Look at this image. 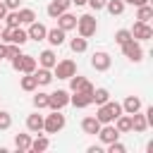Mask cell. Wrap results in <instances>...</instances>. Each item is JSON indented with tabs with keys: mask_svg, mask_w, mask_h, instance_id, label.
<instances>
[{
	"mask_svg": "<svg viewBox=\"0 0 153 153\" xmlns=\"http://www.w3.org/2000/svg\"><path fill=\"white\" fill-rule=\"evenodd\" d=\"M122 115V105L120 103H112V100H105L103 105H98V122L100 124H110V122H115L117 117Z\"/></svg>",
	"mask_w": 153,
	"mask_h": 153,
	"instance_id": "1",
	"label": "cell"
},
{
	"mask_svg": "<svg viewBox=\"0 0 153 153\" xmlns=\"http://www.w3.org/2000/svg\"><path fill=\"white\" fill-rule=\"evenodd\" d=\"M76 29H79V36H84V38H91V36L96 33L98 24H96V19H93L91 14H81V17L76 19Z\"/></svg>",
	"mask_w": 153,
	"mask_h": 153,
	"instance_id": "2",
	"label": "cell"
},
{
	"mask_svg": "<svg viewBox=\"0 0 153 153\" xmlns=\"http://www.w3.org/2000/svg\"><path fill=\"white\" fill-rule=\"evenodd\" d=\"M12 67L17 72L33 74L36 72V57H31V55H17V57H12Z\"/></svg>",
	"mask_w": 153,
	"mask_h": 153,
	"instance_id": "3",
	"label": "cell"
},
{
	"mask_svg": "<svg viewBox=\"0 0 153 153\" xmlns=\"http://www.w3.org/2000/svg\"><path fill=\"white\" fill-rule=\"evenodd\" d=\"M62 127H65V115H62L60 110H53V115H48V117L43 120V129H45L48 134H57Z\"/></svg>",
	"mask_w": 153,
	"mask_h": 153,
	"instance_id": "4",
	"label": "cell"
},
{
	"mask_svg": "<svg viewBox=\"0 0 153 153\" xmlns=\"http://www.w3.org/2000/svg\"><path fill=\"white\" fill-rule=\"evenodd\" d=\"M122 53H124V57H129L131 62H139V60L143 57V50H141V45H139L134 38H129L127 43H122Z\"/></svg>",
	"mask_w": 153,
	"mask_h": 153,
	"instance_id": "5",
	"label": "cell"
},
{
	"mask_svg": "<svg viewBox=\"0 0 153 153\" xmlns=\"http://www.w3.org/2000/svg\"><path fill=\"white\" fill-rule=\"evenodd\" d=\"M67 103H69V93H67V91L48 93V108H50V110H62Z\"/></svg>",
	"mask_w": 153,
	"mask_h": 153,
	"instance_id": "6",
	"label": "cell"
},
{
	"mask_svg": "<svg viewBox=\"0 0 153 153\" xmlns=\"http://www.w3.org/2000/svg\"><path fill=\"white\" fill-rule=\"evenodd\" d=\"M72 74H76V65H74L72 60L55 62V76H57V79H69Z\"/></svg>",
	"mask_w": 153,
	"mask_h": 153,
	"instance_id": "7",
	"label": "cell"
},
{
	"mask_svg": "<svg viewBox=\"0 0 153 153\" xmlns=\"http://www.w3.org/2000/svg\"><path fill=\"white\" fill-rule=\"evenodd\" d=\"M98 139H100L103 143H112V141L120 139V131L115 129L112 122H110V124H100V129H98Z\"/></svg>",
	"mask_w": 153,
	"mask_h": 153,
	"instance_id": "8",
	"label": "cell"
},
{
	"mask_svg": "<svg viewBox=\"0 0 153 153\" xmlns=\"http://www.w3.org/2000/svg\"><path fill=\"white\" fill-rule=\"evenodd\" d=\"M131 38H139V41H148V38H153V29L148 26V22H136L134 29H131Z\"/></svg>",
	"mask_w": 153,
	"mask_h": 153,
	"instance_id": "9",
	"label": "cell"
},
{
	"mask_svg": "<svg viewBox=\"0 0 153 153\" xmlns=\"http://www.w3.org/2000/svg\"><path fill=\"white\" fill-rule=\"evenodd\" d=\"M110 55L108 53H93V57H91V67L96 69V72H105V69H110Z\"/></svg>",
	"mask_w": 153,
	"mask_h": 153,
	"instance_id": "10",
	"label": "cell"
},
{
	"mask_svg": "<svg viewBox=\"0 0 153 153\" xmlns=\"http://www.w3.org/2000/svg\"><path fill=\"white\" fill-rule=\"evenodd\" d=\"M69 88H72V91H81V93H93L91 81H86L84 76H76V74L69 76Z\"/></svg>",
	"mask_w": 153,
	"mask_h": 153,
	"instance_id": "11",
	"label": "cell"
},
{
	"mask_svg": "<svg viewBox=\"0 0 153 153\" xmlns=\"http://www.w3.org/2000/svg\"><path fill=\"white\" fill-rule=\"evenodd\" d=\"M69 5H72V0H53V2L48 5V14L57 19L62 12H67V7H69Z\"/></svg>",
	"mask_w": 153,
	"mask_h": 153,
	"instance_id": "12",
	"label": "cell"
},
{
	"mask_svg": "<svg viewBox=\"0 0 153 153\" xmlns=\"http://www.w3.org/2000/svg\"><path fill=\"white\" fill-rule=\"evenodd\" d=\"M57 26H60L62 31H72V29H76V17L69 14V12H62V14L57 17Z\"/></svg>",
	"mask_w": 153,
	"mask_h": 153,
	"instance_id": "13",
	"label": "cell"
},
{
	"mask_svg": "<svg viewBox=\"0 0 153 153\" xmlns=\"http://www.w3.org/2000/svg\"><path fill=\"white\" fill-rule=\"evenodd\" d=\"M45 33H48V29H45L43 24H38V22H31V24H29V31H26L29 38H33V41H43Z\"/></svg>",
	"mask_w": 153,
	"mask_h": 153,
	"instance_id": "14",
	"label": "cell"
},
{
	"mask_svg": "<svg viewBox=\"0 0 153 153\" xmlns=\"http://www.w3.org/2000/svg\"><path fill=\"white\" fill-rule=\"evenodd\" d=\"M91 96H93V93L74 91V96H69V103H72L74 108H86V105H91V103H93V100H91Z\"/></svg>",
	"mask_w": 153,
	"mask_h": 153,
	"instance_id": "15",
	"label": "cell"
},
{
	"mask_svg": "<svg viewBox=\"0 0 153 153\" xmlns=\"http://www.w3.org/2000/svg\"><path fill=\"white\" fill-rule=\"evenodd\" d=\"M139 110H141V98H136V96L124 98V103H122V112L131 115V112H139Z\"/></svg>",
	"mask_w": 153,
	"mask_h": 153,
	"instance_id": "16",
	"label": "cell"
},
{
	"mask_svg": "<svg viewBox=\"0 0 153 153\" xmlns=\"http://www.w3.org/2000/svg\"><path fill=\"white\" fill-rule=\"evenodd\" d=\"M65 33H67V31H62V29L57 26V29H50V31L45 33V38L50 41V45H62V43H65Z\"/></svg>",
	"mask_w": 153,
	"mask_h": 153,
	"instance_id": "17",
	"label": "cell"
},
{
	"mask_svg": "<svg viewBox=\"0 0 153 153\" xmlns=\"http://www.w3.org/2000/svg\"><path fill=\"white\" fill-rule=\"evenodd\" d=\"M81 129H84L86 134H98V129H100L98 117H84V120H81Z\"/></svg>",
	"mask_w": 153,
	"mask_h": 153,
	"instance_id": "18",
	"label": "cell"
},
{
	"mask_svg": "<svg viewBox=\"0 0 153 153\" xmlns=\"http://www.w3.org/2000/svg\"><path fill=\"white\" fill-rule=\"evenodd\" d=\"M26 129L38 134V131L43 129V117H41L38 112H36V115H29V117H26Z\"/></svg>",
	"mask_w": 153,
	"mask_h": 153,
	"instance_id": "19",
	"label": "cell"
},
{
	"mask_svg": "<svg viewBox=\"0 0 153 153\" xmlns=\"http://www.w3.org/2000/svg\"><path fill=\"white\" fill-rule=\"evenodd\" d=\"M115 129H117L120 134L131 131V115H120V117L115 120Z\"/></svg>",
	"mask_w": 153,
	"mask_h": 153,
	"instance_id": "20",
	"label": "cell"
},
{
	"mask_svg": "<svg viewBox=\"0 0 153 153\" xmlns=\"http://www.w3.org/2000/svg\"><path fill=\"white\" fill-rule=\"evenodd\" d=\"M26 38H29V36H26V31H22L19 26H12V33H10V41H7V43L24 45V43H26Z\"/></svg>",
	"mask_w": 153,
	"mask_h": 153,
	"instance_id": "21",
	"label": "cell"
},
{
	"mask_svg": "<svg viewBox=\"0 0 153 153\" xmlns=\"http://www.w3.org/2000/svg\"><path fill=\"white\" fill-rule=\"evenodd\" d=\"M33 76H36L38 86H45V84H50V81H53V72H50L48 67H41L38 72H33Z\"/></svg>",
	"mask_w": 153,
	"mask_h": 153,
	"instance_id": "22",
	"label": "cell"
},
{
	"mask_svg": "<svg viewBox=\"0 0 153 153\" xmlns=\"http://www.w3.org/2000/svg\"><path fill=\"white\" fill-rule=\"evenodd\" d=\"M148 122H146V115H139V112H131V129L134 131H146Z\"/></svg>",
	"mask_w": 153,
	"mask_h": 153,
	"instance_id": "23",
	"label": "cell"
},
{
	"mask_svg": "<svg viewBox=\"0 0 153 153\" xmlns=\"http://www.w3.org/2000/svg\"><path fill=\"white\" fill-rule=\"evenodd\" d=\"M105 7H108V12H110L112 17H115V14H122V12H124V0H108Z\"/></svg>",
	"mask_w": 153,
	"mask_h": 153,
	"instance_id": "24",
	"label": "cell"
},
{
	"mask_svg": "<svg viewBox=\"0 0 153 153\" xmlns=\"http://www.w3.org/2000/svg\"><path fill=\"white\" fill-rule=\"evenodd\" d=\"M38 60H41V67H48V69H50V67H55V62H57V60H55V53H53V50H43Z\"/></svg>",
	"mask_w": 153,
	"mask_h": 153,
	"instance_id": "25",
	"label": "cell"
},
{
	"mask_svg": "<svg viewBox=\"0 0 153 153\" xmlns=\"http://www.w3.org/2000/svg\"><path fill=\"white\" fill-rule=\"evenodd\" d=\"M91 100H93L96 105H103L105 100H110V93H108V88H93V96H91Z\"/></svg>",
	"mask_w": 153,
	"mask_h": 153,
	"instance_id": "26",
	"label": "cell"
},
{
	"mask_svg": "<svg viewBox=\"0 0 153 153\" xmlns=\"http://www.w3.org/2000/svg\"><path fill=\"white\" fill-rule=\"evenodd\" d=\"M14 146H17V151H29L31 148V136L29 134H17Z\"/></svg>",
	"mask_w": 153,
	"mask_h": 153,
	"instance_id": "27",
	"label": "cell"
},
{
	"mask_svg": "<svg viewBox=\"0 0 153 153\" xmlns=\"http://www.w3.org/2000/svg\"><path fill=\"white\" fill-rule=\"evenodd\" d=\"M151 17H153V7H151L148 2H146V5H139V12H136V19H139V22H148Z\"/></svg>",
	"mask_w": 153,
	"mask_h": 153,
	"instance_id": "28",
	"label": "cell"
},
{
	"mask_svg": "<svg viewBox=\"0 0 153 153\" xmlns=\"http://www.w3.org/2000/svg\"><path fill=\"white\" fill-rule=\"evenodd\" d=\"M48 146H50V141H48L45 136H38L36 141H31V148H29V151H33V153H41V151H45Z\"/></svg>",
	"mask_w": 153,
	"mask_h": 153,
	"instance_id": "29",
	"label": "cell"
},
{
	"mask_svg": "<svg viewBox=\"0 0 153 153\" xmlns=\"http://www.w3.org/2000/svg\"><path fill=\"white\" fill-rule=\"evenodd\" d=\"M17 17H19V24H31V22H36L33 10H19V12H17Z\"/></svg>",
	"mask_w": 153,
	"mask_h": 153,
	"instance_id": "30",
	"label": "cell"
},
{
	"mask_svg": "<svg viewBox=\"0 0 153 153\" xmlns=\"http://www.w3.org/2000/svg\"><path fill=\"white\" fill-rule=\"evenodd\" d=\"M36 86H38V81H36V76H33V74L22 76V88H24V91H33Z\"/></svg>",
	"mask_w": 153,
	"mask_h": 153,
	"instance_id": "31",
	"label": "cell"
},
{
	"mask_svg": "<svg viewBox=\"0 0 153 153\" xmlns=\"http://www.w3.org/2000/svg\"><path fill=\"white\" fill-rule=\"evenodd\" d=\"M69 48H72L74 53H84V50H86V38H84V36H79V38H72Z\"/></svg>",
	"mask_w": 153,
	"mask_h": 153,
	"instance_id": "32",
	"label": "cell"
},
{
	"mask_svg": "<svg viewBox=\"0 0 153 153\" xmlns=\"http://www.w3.org/2000/svg\"><path fill=\"white\" fill-rule=\"evenodd\" d=\"M33 105L41 110V108H48V93H36L33 96Z\"/></svg>",
	"mask_w": 153,
	"mask_h": 153,
	"instance_id": "33",
	"label": "cell"
},
{
	"mask_svg": "<svg viewBox=\"0 0 153 153\" xmlns=\"http://www.w3.org/2000/svg\"><path fill=\"white\" fill-rule=\"evenodd\" d=\"M129 38H131V31H127V29H120V31L115 33V41H117L120 45H122V43H127Z\"/></svg>",
	"mask_w": 153,
	"mask_h": 153,
	"instance_id": "34",
	"label": "cell"
},
{
	"mask_svg": "<svg viewBox=\"0 0 153 153\" xmlns=\"http://www.w3.org/2000/svg\"><path fill=\"white\" fill-rule=\"evenodd\" d=\"M10 127H12V117H10V112L0 110V129H10Z\"/></svg>",
	"mask_w": 153,
	"mask_h": 153,
	"instance_id": "35",
	"label": "cell"
},
{
	"mask_svg": "<svg viewBox=\"0 0 153 153\" xmlns=\"http://www.w3.org/2000/svg\"><path fill=\"white\" fill-rule=\"evenodd\" d=\"M17 55H19V45H17V43L5 45V57H10V60H12V57H17Z\"/></svg>",
	"mask_w": 153,
	"mask_h": 153,
	"instance_id": "36",
	"label": "cell"
},
{
	"mask_svg": "<svg viewBox=\"0 0 153 153\" xmlns=\"http://www.w3.org/2000/svg\"><path fill=\"white\" fill-rule=\"evenodd\" d=\"M7 19V26H19V17H17V10H12L10 14H5Z\"/></svg>",
	"mask_w": 153,
	"mask_h": 153,
	"instance_id": "37",
	"label": "cell"
},
{
	"mask_svg": "<svg viewBox=\"0 0 153 153\" xmlns=\"http://www.w3.org/2000/svg\"><path fill=\"white\" fill-rule=\"evenodd\" d=\"M108 153H124V146L117 143V141H112V143H108Z\"/></svg>",
	"mask_w": 153,
	"mask_h": 153,
	"instance_id": "38",
	"label": "cell"
},
{
	"mask_svg": "<svg viewBox=\"0 0 153 153\" xmlns=\"http://www.w3.org/2000/svg\"><path fill=\"white\" fill-rule=\"evenodd\" d=\"M86 2H88L96 12H98V10H103V7H105V2H108V0H86Z\"/></svg>",
	"mask_w": 153,
	"mask_h": 153,
	"instance_id": "39",
	"label": "cell"
},
{
	"mask_svg": "<svg viewBox=\"0 0 153 153\" xmlns=\"http://www.w3.org/2000/svg\"><path fill=\"white\" fill-rule=\"evenodd\" d=\"M19 2H22V0H5V7H7V10H17Z\"/></svg>",
	"mask_w": 153,
	"mask_h": 153,
	"instance_id": "40",
	"label": "cell"
},
{
	"mask_svg": "<svg viewBox=\"0 0 153 153\" xmlns=\"http://www.w3.org/2000/svg\"><path fill=\"white\" fill-rule=\"evenodd\" d=\"M5 14H7V7H5V2H0V19H5Z\"/></svg>",
	"mask_w": 153,
	"mask_h": 153,
	"instance_id": "41",
	"label": "cell"
},
{
	"mask_svg": "<svg viewBox=\"0 0 153 153\" xmlns=\"http://www.w3.org/2000/svg\"><path fill=\"white\" fill-rule=\"evenodd\" d=\"M124 2H131V5H136V7H139V5H146L148 0H124Z\"/></svg>",
	"mask_w": 153,
	"mask_h": 153,
	"instance_id": "42",
	"label": "cell"
},
{
	"mask_svg": "<svg viewBox=\"0 0 153 153\" xmlns=\"http://www.w3.org/2000/svg\"><path fill=\"white\" fill-rule=\"evenodd\" d=\"M2 57H5V45L0 43V60H2Z\"/></svg>",
	"mask_w": 153,
	"mask_h": 153,
	"instance_id": "43",
	"label": "cell"
},
{
	"mask_svg": "<svg viewBox=\"0 0 153 153\" xmlns=\"http://www.w3.org/2000/svg\"><path fill=\"white\" fill-rule=\"evenodd\" d=\"M72 2H74V5H84L86 0H72Z\"/></svg>",
	"mask_w": 153,
	"mask_h": 153,
	"instance_id": "44",
	"label": "cell"
},
{
	"mask_svg": "<svg viewBox=\"0 0 153 153\" xmlns=\"http://www.w3.org/2000/svg\"><path fill=\"white\" fill-rule=\"evenodd\" d=\"M0 29H2V26H0Z\"/></svg>",
	"mask_w": 153,
	"mask_h": 153,
	"instance_id": "45",
	"label": "cell"
}]
</instances>
